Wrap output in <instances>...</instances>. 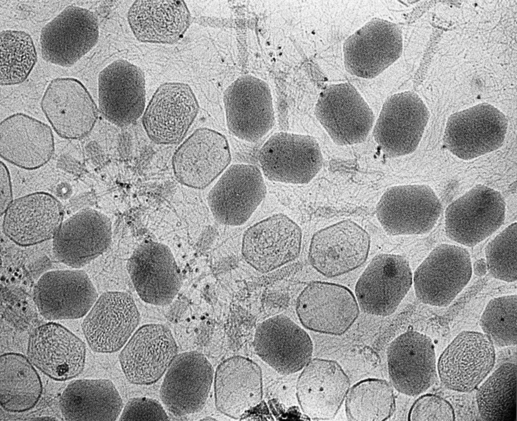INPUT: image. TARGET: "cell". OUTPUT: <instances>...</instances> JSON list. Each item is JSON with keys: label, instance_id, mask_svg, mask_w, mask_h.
Wrapping results in <instances>:
<instances>
[{"label": "cell", "instance_id": "obj_11", "mask_svg": "<svg viewBox=\"0 0 517 421\" xmlns=\"http://www.w3.org/2000/svg\"><path fill=\"white\" fill-rule=\"evenodd\" d=\"M40 106L55 132L66 139L86 136L98 117V108L89 92L74 78L53 80L44 92Z\"/></svg>", "mask_w": 517, "mask_h": 421}, {"label": "cell", "instance_id": "obj_6", "mask_svg": "<svg viewBox=\"0 0 517 421\" xmlns=\"http://www.w3.org/2000/svg\"><path fill=\"white\" fill-rule=\"evenodd\" d=\"M429 118L426 106L418 94L404 91L392 95L383 105L373 135L387 157L413 152Z\"/></svg>", "mask_w": 517, "mask_h": 421}, {"label": "cell", "instance_id": "obj_32", "mask_svg": "<svg viewBox=\"0 0 517 421\" xmlns=\"http://www.w3.org/2000/svg\"><path fill=\"white\" fill-rule=\"evenodd\" d=\"M55 151L51 128L23 113H16L0 124V155L21 169L33 170L47 163Z\"/></svg>", "mask_w": 517, "mask_h": 421}, {"label": "cell", "instance_id": "obj_44", "mask_svg": "<svg viewBox=\"0 0 517 421\" xmlns=\"http://www.w3.org/2000/svg\"><path fill=\"white\" fill-rule=\"evenodd\" d=\"M1 215L2 216L13 202L12 183L9 170L6 165L0 164Z\"/></svg>", "mask_w": 517, "mask_h": 421}, {"label": "cell", "instance_id": "obj_42", "mask_svg": "<svg viewBox=\"0 0 517 421\" xmlns=\"http://www.w3.org/2000/svg\"><path fill=\"white\" fill-rule=\"evenodd\" d=\"M408 420H454L451 405L442 397L427 394L418 398L412 405Z\"/></svg>", "mask_w": 517, "mask_h": 421}, {"label": "cell", "instance_id": "obj_8", "mask_svg": "<svg viewBox=\"0 0 517 421\" xmlns=\"http://www.w3.org/2000/svg\"><path fill=\"white\" fill-rule=\"evenodd\" d=\"M495 358L494 344L486 335L462 331L448 345L438 359L437 368L440 380L448 389L471 392L491 371Z\"/></svg>", "mask_w": 517, "mask_h": 421}, {"label": "cell", "instance_id": "obj_36", "mask_svg": "<svg viewBox=\"0 0 517 421\" xmlns=\"http://www.w3.org/2000/svg\"><path fill=\"white\" fill-rule=\"evenodd\" d=\"M42 392L40 377L28 358L15 352L1 356L0 403L5 410H29L37 403Z\"/></svg>", "mask_w": 517, "mask_h": 421}, {"label": "cell", "instance_id": "obj_10", "mask_svg": "<svg viewBox=\"0 0 517 421\" xmlns=\"http://www.w3.org/2000/svg\"><path fill=\"white\" fill-rule=\"evenodd\" d=\"M296 311L302 325L318 333L340 336L359 313L353 293L342 285L322 281L308 284L299 295Z\"/></svg>", "mask_w": 517, "mask_h": 421}, {"label": "cell", "instance_id": "obj_34", "mask_svg": "<svg viewBox=\"0 0 517 421\" xmlns=\"http://www.w3.org/2000/svg\"><path fill=\"white\" fill-rule=\"evenodd\" d=\"M127 19L139 41L173 44L182 37L191 17L183 1H136L129 9Z\"/></svg>", "mask_w": 517, "mask_h": 421}, {"label": "cell", "instance_id": "obj_2", "mask_svg": "<svg viewBox=\"0 0 517 421\" xmlns=\"http://www.w3.org/2000/svg\"><path fill=\"white\" fill-rule=\"evenodd\" d=\"M472 271L466 249L442 244L415 271L412 280L416 295L423 303L447 306L467 285Z\"/></svg>", "mask_w": 517, "mask_h": 421}, {"label": "cell", "instance_id": "obj_14", "mask_svg": "<svg viewBox=\"0 0 517 421\" xmlns=\"http://www.w3.org/2000/svg\"><path fill=\"white\" fill-rule=\"evenodd\" d=\"M267 193L262 174L255 166L229 167L210 190L208 201L215 219L231 226L244 224Z\"/></svg>", "mask_w": 517, "mask_h": 421}, {"label": "cell", "instance_id": "obj_23", "mask_svg": "<svg viewBox=\"0 0 517 421\" xmlns=\"http://www.w3.org/2000/svg\"><path fill=\"white\" fill-rule=\"evenodd\" d=\"M98 93L99 110L102 116L117 126L129 125L144 110V73L127 61L116 60L100 72Z\"/></svg>", "mask_w": 517, "mask_h": 421}, {"label": "cell", "instance_id": "obj_21", "mask_svg": "<svg viewBox=\"0 0 517 421\" xmlns=\"http://www.w3.org/2000/svg\"><path fill=\"white\" fill-rule=\"evenodd\" d=\"M387 362L392 385L406 395H420L437 379L433 343L418 332L408 330L395 338L388 347Z\"/></svg>", "mask_w": 517, "mask_h": 421}, {"label": "cell", "instance_id": "obj_22", "mask_svg": "<svg viewBox=\"0 0 517 421\" xmlns=\"http://www.w3.org/2000/svg\"><path fill=\"white\" fill-rule=\"evenodd\" d=\"M198 110V101L188 84L165 83L149 101L142 117L143 126L154 142L176 144L184 137Z\"/></svg>", "mask_w": 517, "mask_h": 421}, {"label": "cell", "instance_id": "obj_1", "mask_svg": "<svg viewBox=\"0 0 517 421\" xmlns=\"http://www.w3.org/2000/svg\"><path fill=\"white\" fill-rule=\"evenodd\" d=\"M505 203L497 191L477 185L451 203L445 213L447 237L462 245L473 247L503 224Z\"/></svg>", "mask_w": 517, "mask_h": 421}, {"label": "cell", "instance_id": "obj_31", "mask_svg": "<svg viewBox=\"0 0 517 421\" xmlns=\"http://www.w3.org/2000/svg\"><path fill=\"white\" fill-rule=\"evenodd\" d=\"M60 201L45 192H37L13 201L4 213L3 230L16 244L30 246L54 238L63 222Z\"/></svg>", "mask_w": 517, "mask_h": 421}, {"label": "cell", "instance_id": "obj_16", "mask_svg": "<svg viewBox=\"0 0 517 421\" xmlns=\"http://www.w3.org/2000/svg\"><path fill=\"white\" fill-rule=\"evenodd\" d=\"M227 127L237 138L255 142L275 123L270 89L264 81L246 76L232 83L224 96Z\"/></svg>", "mask_w": 517, "mask_h": 421}, {"label": "cell", "instance_id": "obj_27", "mask_svg": "<svg viewBox=\"0 0 517 421\" xmlns=\"http://www.w3.org/2000/svg\"><path fill=\"white\" fill-rule=\"evenodd\" d=\"M112 234L111 222L105 215L84 209L63 221L53 238V251L60 262L80 269L108 249Z\"/></svg>", "mask_w": 517, "mask_h": 421}, {"label": "cell", "instance_id": "obj_41", "mask_svg": "<svg viewBox=\"0 0 517 421\" xmlns=\"http://www.w3.org/2000/svg\"><path fill=\"white\" fill-rule=\"evenodd\" d=\"M517 224H510L485 248L487 271L494 278L507 282L517 279Z\"/></svg>", "mask_w": 517, "mask_h": 421}, {"label": "cell", "instance_id": "obj_26", "mask_svg": "<svg viewBox=\"0 0 517 421\" xmlns=\"http://www.w3.org/2000/svg\"><path fill=\"white\" fill-rule=\"evenodd\" d=\"M231 161L229 144L220 133L206 128L195 130L177 148L172 166L177 180L195 189L210 184Z\"/></svg>", "mask_w": 517, "mask_h": 421}, {"label": "cell", "instance_id": "obj_7", "mask_svg": "<svg viewBox=\"0 0 517 421\" xmlns=\"http://www.w3.org/2000/svg\"><path fill=\"white\" fill-rule=\"evenodd\" d=\"M315 114L332 140L342 146L363 142L374 121L372 110L349 83L327 86L319 97Z\"/></svg>", "mask_w": 517, "mask_h": 421}, {"label": "cell", "instance_id": "obj_3", "mask_svg": "<svg viewBox=\"0 0 517 421\" xmlns=\"http://www.w3.org/2000/svg\"><path fill=\"white\" fill-rule=\"evenodd\" d=\"M441 211L440 201L433 189L415 184L387 189L378 203L376 214L389 234L422 235L434 227Z\"/></svg>", "mask_w": 517, "mask_h": 421}, {"label": "cell", "instance_id": "obj_39", "mask_svg": "<svg viewBox=\"0 0 517 421\" xmlns=\"http://www.w3.org/2000/svg\"><path fill=\"white\" fill-rule=\"evenodd\" d=\"M0 84H19L26 80L37 61L31 36L23 31L6 30L0 34Z\"/></svg>", "mask_w": 517, "mask_h": 421}, {"label": "cell", "instance_id": "obj_12", "mask_svg": "<svg viewBox=\"0 0 517 421\" xmlns=\"http://www.w3.org/2000/svg\"><path fill=\"white\" fill-rule=\"evenodd\" d=\"M140 322V314L132 297L126 292L103 293L88 312L82 329L91 349L110 353L120 350Z\"/></svg>", "mask_w": 517, "mask_h": 421}, {"label": "cell", "instance_id": "obj_29", "mask_svg": "<svg viewBox=\"0 0 517 421\" xmlns=\"http://www.w3.org/2000/svg\"><path fill=\"white\" fill-rule=\"evenodd\" d=\"M253 346L262 359L278 373L287 375L302 370L313 352L309 335L283 315L270 318L258 325Z\"/></svg>", "mask_w": 517, "mask_h": 421}, {"label": "cell", "instance_id": "obj_35", "mask_svg": "<svg viewBox=\"0 0 517 421\" xmlns=\"http://www.w3.org/2000/svg\"><path fill=\"white\" fill-rule=\"evenodd\" d=\"M123 406L114 383L105 379L73 381L60 399L62 414L66 420H116Z\"/></svg>", "mask_w": 517, "mask_h": 421}, {"label": "cell", "instance_id": "obj_13", "mask_svg": "<svg viewBox=\"0 0 517 421\" xmlns=\"http://www.w3.org/2000/svg\"><path fill=\"white\" fill-rule=\"evenodd\" d=\"M98 38L96 16L85 8L70 6L42 28V56L48 62L70 67L96 45Z\"/></svg>", "mask_w": 517, "mask_h": 421}, {"label": "cell", "instance_id": "obj_9", "mask_svg": "<svg viewBox=\"0 0 517 421\" xmlns=\"http://www.w3.org/2000/svg\"><path fill=\"white\" fill-rule=\"evenodd\" d=\"M258 161L269 180L298 184L309 182L323 165L321 148L313 137L284 132L266 141Z\"/></svg>", "mask_w": 517, "mask_h": 421}, {"label": "cell", "instance_id": "obj_40", "mask_svg": "<svg viewBox=\"0 0 517 421\" xmlns=\"http://www.w3.org/2000/svg\"><path fill=\"white\" fill-rule=\"evenodd\" d=\"M516 294L491 299L484 309L480 326L494 345L503 347L516 345Z\"/></svg>", "mask_w": 517, "mask_h": 421}, {"label": "cell", "instance_id": "obj_25", "mask_svg": "<svg viewBox=\"0 0 517 421\" xmlns=\"http://www.w3.org/2000/svg\"><path fill=\"white\" fill-rule=\"evenodd\" d=\"M27 355L32 364L47 376L64 381L74 378L83 372L86 346L64 326L49 322L32 332Z\"/></svg>", "mask_w": 517, "mask_h": 421}, {"label": "cell", "instance_id": "obj_24", "mask_svg": "<svg viewBox=\"0 0 517 421\" xmlns=\"http://www.w3.org/2000/svg\"><path fill=\"white\" fill-rule=\"evenodd\" d=\"M213 378V366L203 354L197 351L179 354L162 384L161 400L176 416L197 412L206 402Z\"/></svg>", "mask_w": 517, "mask_h": 421}, {"label": "cell", "instance_id": "obj_20", "mask_svg": "<svg viewBox=\"0 0 517 421\" xmlns=\"http://www.w3.org/2000/svg\"><path fill=\"white\" fill-rule=\"evenodd\" d=\"M178 347L170 329L159 324L142 326L131 336L119 358L128 382L149 385L160 379L177 356Z\"/></svg>", "mask_w": 517, "mask_h": 421}, {"label": "cell", "instance_id": "obj_15", "mask_svg": "<svg viewBox=\"0 0 517 421\" xmlns=\"http://www.w3.org/2000/svg\"><path fill=\"white\" fill-rule=\"evenodd\" d=\"M33 294L40 313L50 321L80 318L98 297L89 275L79 269L44 273L35 284Z\"/></svg>", "mask_w": 517, "mask_h": 421}, {"label": "cell", "instance_id": "obj_37", "mask_svg": "<svg viewBox=\"0 0 517 421\" xmlns=\"http://www.w3.org/2000/svg\"><path fill=\"white\" fill-rule=\"evenodd\" d=\"M476 402L483 420H516V364L506 362L499 366L478 388Z\"/></svg>", "mask_w": 517, "mask_h": 421}, {"label": "cell", "instance_id": "obj_4", "mask_svg": "<svg viewBox=\"0 0 517 421\" xmlns=\"http://www.w3.org/2000/svg\"><path fill=\"white\" fill-rule=\"evenodd\" d=\"M507 126L501 111L489 103H480L448 118L444 144L458 157L473 159L501 147Z\"/></svg>", "mask_w": 517, "mask_h": 421}, {"label": "cell", "instance_id": "obj_5", "mask_svg": "<svg viewBox=\"0 0 517 421\" xmlns=\"http://www.w3.org/2000/svg\"><path fill=\"white\" fill-rule=\"evenodd\" d=\"M412 283V272L405 258L380 254L372 259L358 279L355 298L364 312L388 316L396 310Z\"/></svg>", "mask_w": 517, "mask_h": 421}, {"label": "cell", "instance_id": "obj_28", "mask_svg": "<svg viewBox=\"0 0 517 421\" xmlns=\"http://www.w3.org/2000/svg\"><path fill=\"white\" fill-rule=\"evenodd\" d=\"M303 368L296 383L302 412L313 420L333 419L349 390L348 376L334 360L315 358Z\"/></svg>", "mask_w": 517, "mask_h": 421}, {"label": "cell", "instance_id": "obj_45", "mask_svg": "<svg viewBox=\"0 0 517 421\" xmlns=\"http://www.w3.org/2000/svg\"><path fill=\"white\" fill-rule=\"evenodd\" d=\"M473 271L476 275L484 276L487 271L485 260L481 258L477 260L474 264Z\"/></svg>", "mask_w": 517, "mask_h": 421}, {"label": "cell", "instance_id": "obj_33", "mask_svg": "<svg viewBox=\"0 0 517 421\" xmlns=\"http://www.w3.org/2000/svg\"><path fill=\"white\" fill-rule=\"evenodd\" d=\"M215 405L223 414L238 419L263 398L262 371L248 358L233 356L218 366L214 378Z\"/></svg>", "mask_w": 517, "mask_h": 421}, {"label": "cell", "instance_id": "obj_38", "mask_svg": "<svg viewBox=\"0 0 517 421\" xmlns=\"http://www.w3.org/2000/svg\"><path fill=\"white\" fill-rule=\"evenodd\" d=\"M349 420H386L395 409L393 389L387 381L377 378L360 380L352 386L345 399Z\"/></svg>", "mask_w": 517, "mask_h": 421}, {"label": "cell", "instance_id": "obj_19", "mask_svg": "<svg viewBox=\"0 0 517 421\" xmlns=\"http://www.w3.org/2000/svg\"><path fill=\"white\" fill-rule=\"evenodd\" d=\"M401 32L393 23L376 19L366 23L345 41L344 65L352 75L376 77L401 56Z\"/></svg>", "mask_w": 517, "mask_h": 421}, {"label": "cell", "instance_id": "obj_43", "mask_svg": "<svg viewBox=\"0 0 517 421\" xmlns=\"http://www.w3.org/2000/svg\"><path fill=\"white\" fill-rule=\"evenodd\" d=\"M168 416L156 400L146 397L130 399L124 407L120 420H167Z\"/></svg>", "mask_w": 517, "mask_h": 421}, {"label": "cell", "instance_id": "obj_18", "mask_svg": "<svg viewBox=\"0 0 517 421\" xmlns=\"http://www.w3.org/2000/svg\"><path fill=\"white\" fill-rule=\"evenodd\" d=\"M301 241L300 227L286 215L278 214L246 230L242 254L254 269L267 273L296 259L300 252Z\"/></svg>", "mask_w": 517, "mask_h": 421}, {"label": "cell", "instance_id": "obj_30", "mask_svg": "<svg viewBox=\"0 0 517 421\" xmlns=\"http://www.w3.org/2000/svg\"><path fill=\"white\" fill-rule=\"evenodd\" d=\"M127 269L137 293L147 303L168 304L179 290L181 279L175 258L161 243L140 245L129 259Z\"/></svg>", "mask_w": 517, "mask_h": 421}, {"label": "cell", "instance_id": "obj_17", "mask_svg": "<svg viewBox=\"0 0 517 421\" xmlns=\"http://www.w3.org/2000/svg\"><path fill=\"white\" fill-rule=\"evenodd\" d=\"M370 247L369 234L347 220L316 232L311 241L308 259L323 276L332 278L355 270L366 260Z\"/></svg>", "mask_w": 517, "mask_h": 421}]
</instances>
